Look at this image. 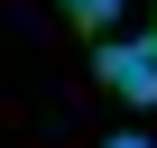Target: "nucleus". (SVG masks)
<instances>
[{
    "label": "nucleus",
    "instance_id": "nucleus-1",
    "mask_svg": "<svg viewBox=\"0 0 157 148\" xmlns=\"http://www.w3.org/2000/svg\"><path fill=\"white\" fill-rule=\"evenodd\" d=\"M102 84H111L120 102H157V46L111 37V46H102Z\"/></svg>",
    "mask_w": 157,
    "mask_h": 148
},
{
    "label": "nucleus",
    "instance_id": "nucleus-2",
    "mask_svg": "<svg viewBox=\"0 0 157 148\" xmlns=\"http://www.w3.org/2000/svg\"><path fill=\"white\" fill-rule=\"evenodd\" d=\"M65 19H74V28H111V19H120V0H65Z\"/></svg>",
    "mask_w": 157,
    "mask_h": 148
},
{
    "label": "nucleus",
    "instance_id": "nucleus-3",
    "mask_svg": "<svg viewBox=\"0 0 157 148\" xmlns=\"http://www.w3.org/2000/svg\"><path fill=\"white\" fill-rule=\"evenodd\" d=\"M111 148H148V139H111Z\"/></svg>",
    "mask_w": 157,
    "mask_h": 148
},
{
    "label": "nucleus",
    "instance_id": "nucleus-4",
    "mask_svg": "<svg viewBox=\"0 0 157 148\" xmlns=\"http://www.w3.org/2000/svg\"><path fill=\"white\" fill-rule=\"evenodd\" d=\"M148 46H157V28H148Z\"/></svg>",
    "mask_w": 157,
    "mask_h": 148
}]
</instances>
